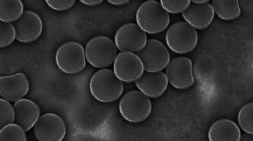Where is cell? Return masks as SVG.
Here are the masks:
<instances>
[{"mask_svg":"<svg viewBox=\"0 0 253 141\" xmlns=\"http://www.w3.org/2000/svg\"><path fill=\"white\" fill-rule=\"evenodd\" d=\"M169 13L156 0H148L140 5L136 13L137 25L149 35H157L167 29L169 24Z\"/></svg>","mask_w":253,"mask_h":141,"instance_id":"1","label":"cell"},{"mask_svg":"<svg viewBox=\"0 0 253 141\" xmlns=\"http://www.w3.org/2000/svg\"><path fill=\"white\" fill-rule=\"evenodd\" d=\"M91 94L95 99L108 103L116 101L124 92L123 83L114 71L103 69L95 73L89 83Z\"/></svg>","mask_w":253,"mask_h":141,"instance_id":"2","label":"cell"},{"mask_svg":"<svg viewBox=\"0 0 253 141\" xmlns=\"http://www.w3.org/2000/svg\"><path fill=\"white\" fill-rule=\"evenodd\" d=\"M152 108L149 97L137 91H130L124 95L119 105L122 118L130 123L144 121L150 115Z\"/></svg>","mask_w":253,"mask_h":141,"instance_id":"3","label":"cell"},{"mask_svg":"<svg viewBox=\"0 0 253 141\" xmlns=\"http://www.w3.org/2000/svg\"><path fill=\"white\" fill-rule=\"evenodd\" d=\"M115 42L105 36H98L86 44L85 57L90 65L98 69H105L115 62L117 56Z\"/></svg>","mask_w":253,"mask_h":141,"instance_id":"4","label":"cell"},{"mask_svg":"<svg viewBox=\"0 0 253 141\" xmlns=\"http://www.w3.org/2000/svg\"><path fill=\"white\" fill-rule=\"evenodd\" d=\"M168 47L176 54H187L194 50L198 42L196 30L186 22L173 24L166 35Z\"/></svg>","mask_w":253,"mask_h":141,"instance_id":"5","label":"cell"},{"mask_svg":"<svg viewBox=\"0 0 253 141\" xmlns=\"http://www.w3.org/2000/svg\"><path fill=\"white\" fill-rule=\"evenodd\" d=\"M55 62L62 72L67 74H78L84 70L86 66L84 47L77 42H66L57 49Z\"/></svg>","mask_w":253,"mask_h":141,"instance_id":"6","label":"cell"},{"mask_svg":"<svg viewBox=\"0 0 253 141\" xmlns=\"http://www.w3.org/2000/svg\"><path fill=\"white\" fill-rule=\"evenodd\" d=\"M143 63L144 71L159 72L166 69L170 61V54L162 42L151 39L144 48L137 52Z\"/></svg>","mask_w":253,"mask_h":141,"instance_id":"7","label":"cell"},{"mask_svg":"<svg viewBox=\"0 0 253 141\" xmlns=\"http://www.w3.org/2000/svg\"><path fill=\"white\" fill-rule=\"evenodd\" d=\"M147 34L135 23L122 25L115 35V44L121 52H137L145 47Z\"/></svg>","mask_w":253,"mask_h":141,"instance_id":"8","label":"cell"},{"mask_svg":"<svg viewBox=\"0 0 253 141\" xmlns=\"http://www.w3.org/2000/svg\"><path fill=\"white\" fill-rule=\"evenodd\" d=\"M168 83L178 90L191 88L195 83L193 65L191 59L186 57H178L169 61L166 67Z\"/></svg>","mask_w":253,"mask_h":141,"instance_id":"9","label":"cell"},{"mask_svg":"<svg viewBox=\"0 0 253 141\" xmlns=\"http://www.w3.org/2000/svg\"><path fill=\"white\" fill-rule=\"evenodd\" d=\"M34 132L39 141H62L66 136V124L57 114H44L36 123Z\"/></svg>","mask_w":253,"mask_h":141,"instance_id":"10","label":"cell"},{"mask_svg":"<svg viewBox=\"0 0 253 141\" xmlns=\"http://www.w3.org/2000/svg\"><path fill=\"white\" fill-rule=\"evenodd\" d=\"M114 73L122 82L132 83L143 74V63L133 52H121L114 62Z\"/></svg>","mask_w":253,"mask_h":141,"instance_id":"11","label":"cell"},{"mask_svg":"<svg viewBox=\"0 0 253 141\" xmlns=\"http://www.w3.org/2000/svg\"><path fill=\"white\" fill-rule=\"evenodd\" d=\"M16 32L17 41L30 44L38 40L43 32V22L37 13L27 10L19 19L13 23Z\"/></svg>","mask_w":253,"mask_h":141,"instance_id":"12","label":"cell"},{"mask_svg":"<svg viewBox=\"0 0 253 141\" xmlns=\"http://www.w3.org/2000/svg\"><path fill=\"white\" fill-rule=\"evenodd\" d=\"M30 82L23 73L0 78V96L9 102H16L28 94Z\"/></svg>","mask_w":253,"mask_h":141,"instance_id":"13","label":"cell"},{"mask_svg":"<svg viewBox=\"0 0 253 141\" xmlns=\"http://www.w3.org/2000/svg\"><path fill=\"white\" fill-rule=\"evenodd\" d=\"M135 86L148 97L157 98L162 96L167 89L168 80L163 71H144L140 79L135 81Z\"/></svg>","mask_w":253,"mask_h":141,"instance_id":"14","label":"cell"},{"mask_svg":"<svg viewBox=\"0 0 253 141\" xmlns=\"http://www.w3.org/2000/svg\"><path fill=\"white\" fill-rule=\"evenodd\" d=\"M15 110V122L20 126L25 132H29L36 123L41 115V110L38 105L31 100L21 98L13 104Z\"/></svg>","mask_w":253,"mask_h":141,"instance_id":"15","label":"cell"},{"mask_svg":"<svg viewBox=\"0 0 253 141\" xmlns=\"http://www.w3.org/2000/svg\"><path fill=\"white\" fill-rule=\"evenodd\" d=\"M214 11L210 3L192 4L182 13L183 19L193 28L204 30L208 28L214 18Z\"/></svg>","mask_w":253,"mask_h":141,"instance_id":"16","label":"cell"},{"mask_svg":"<svg viewBox=\"0 0 253 141\" xmlns=\"http://www.w3.org/2000/svg\"><path fill=\"white\" fill-rule=\"evenodd\" d=\"M241 131L235 122L228 119H222L214 122L209 131L210 141H239Z\"/></svg>","mask_w":253,"mask_h":141,"instance_id":"17","label":"cell"},{"mask_svg":"<svg viewBox=\"0 0 253 141\" xmlns=\"http://www.w3.org/2000/svg\"><path fill=\"white\" fill-rule=\"evenodd\" d=\"M212 7L220 19L230 21L237 19L241 15V8L237 0H213Z\"/></svg>","mask_w":253,"mask_h":141,"instance_id":"18","label":"cell"},{"mask_svg":"<svg viewBox=\"0 0 253 141\" xmlns=\"http://www.w3.org/2000/svg\"><path fill=\"white\" fill-rule=\"evenodd\" d=\"M24 6L20 0H1L0 1V21L15 23L24 13Z\"/></svg>","mask_w":253,"mask_h":141,"instance_id":"19","label":"cell"},{"mask_svg":"<svg viewBox=\"0 0 253 141\" xmlns=\"http://www.w3.org/2000/svg\"><path fill=\"white\" fill-rule=\"evenodd\" d=\"M0 140L1 141H26L25 131L17 124L5 126L0 131Z\"/></svg>","mask_w":253,"mask_h":141,"instance_id":"20","label":"cell"},{"mask_svg":"<svg viewBox=\"0 0 253 141\" xmlns=\"http://www.w3.org/2000/svg\"><path fill=\"white\" fill-rule=\"evenodd\" d=\"M253 103H247L241 108L238 114V121L242 130L246 133L253 134Z\"/></svg>","mask_w":253,"mask_h":141,"instance_id":"21","label":"cell"},{"mask_svg":"<svg viewBox=\"0 0 253 141\" xmlns=\"http://www.w3.org/2000/svg\"><path fill=\"white\" fill-rule=\"evenodd\" d=\"M0 47L1 48L11 45L16 39V29L11 23L0 21Z\"/></svg>","mask_w":253,"mask_h":141,"instance_id":"22","label":"cell"},{"mask_svg":"<svg viewBox=\"0 0 253 141\" xmlns=\"http://www.w3.org/2000/svg\"><path fill=\"white\" fill-rule=\"evenodd\" d=\"M13 122H15L14 108L9 101L1 98L0 99V127L3 128Z\"/></svg>","mask_w":253,"mask_h":141,"instance_id":"23","label":"cell"},{"mask_svg":"<svg viewBox=\"0 0 253 141\" xmlns=\"http://www.w3.org/2000/svg\"><path fill=\"white\" fill-rule=\"evenodd\" d=\"M161 4L162 7L166 10L168 13L171 14H177L182 13L183 11L187 9L189 5L191 4L190 0H176V1H168V0H161Z\"/></svg>","mask_w":253,"mask_h":141,"instance_id":"24","label":"cell"},{"mask_svg":"<svg viewBox=\"0 0 253 141\" xmlns=\"http://www.w3.org/2000/svg\"><path fill=\"white\" fill-rule=\"evenodd\" d=\"M47 6L52 8L54 11H63L70 9L73 7L76 1L75 0H64V1H52V0H46Z\"/></svg>","mask_w":253,"mask_h":141,"instance_id":"25","label":"cell"},{"mask_svg":"<svg viewBox=\"0 0 253 141\" xmlns=\"http://www.w3.org/2000/svg\"><path fill=\"white\" fill-rule=\"evenodd\" d=\"M81 2L83 3V4L87 5V6H92L101 4L103 1H102V0H81Z\"/></svg>","mask_w":253,"mask_h":141,"instance_id":"26","label":"cell"},{"mask_svg":"<svg viewBox=\"0 0 253 141\" xmlns=\"http://www.w3.org/2000/svg\"><path fill=\"white\" fill-rule=\"evenodd\" d=\"M108 2L116 6H120V5L128 4L129 1L128 0H108Z\"/></svg>","mask_w":253,"mask_h":141,"instance_id":"27","label":"cell"},{"mask_svg":"<svg viewBox=\"0 0 253 141\" xmlns=\"http://www.w3.org/2000/svg\"><path fill=\"white\" fill-rule=\"evenodd\" d=\"M253 134H249V133H246L245 132V134H241L240 137V140L242 141H253Z\"/></svg>","mask_w":253,"mask_h":141,"instance_id":"28","label":"cell"},{"mask_svg":"<svg viewBox=\"0 0 253 141\" xmlns=\"http://www.w3.org/2000/svg\"><path fill=\"white\" fill-rule=\"evenodd\" d=\"M209 2H210V1H208V0H193V1H191V3L196 4H207Z\"/></svg>","mask_w":253,"mask_h":141,"instance_id":"29","label":"cell"}]
</instances>
